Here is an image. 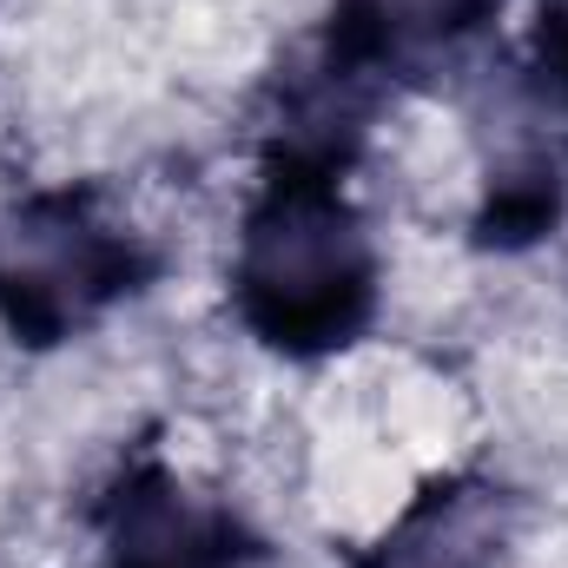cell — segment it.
<instances>
[{"instance_id": "obj_1", "label": "cell", "mask_w": 568, "mask_h": 568, "mask_svg": "<svg viewBox=\"0 0 568 568\" xmlns=\"http://www.w3.org/2000/svg\"><path fill=\"white\" fill-rule=\"evenodd\" d=\"M384 304V258L337 172L265 165L239 245H232V311L239 324L297 364L351 351Z\"/></svg>"}, {"instance_id": "obj_2", "label": "cell", "mask_w": 568, "mask_h": 568, "mask_svg": "<svg viewBox=\"0 0 568 568\" xmlns=\"http://www.w3.org/2000/svg\"><path fill=\"white\" fill-rule=\"evenodd\" d=\"M165 272L93 185H40L0 205V331L27 351H53L93 331L113 304Z\"/></svg>"}, {"instance_id": "obj_3", "label": "cell", "mask_w": 568, "mask_h": 568, "mask_svg": "<svg viewBox=\"0 0 568 568\" xmlns=\"http://www.w3.org/2000/svg\"><path fill=\"white\" fill-rule=\"evenodd\" d=\"M100 568H252L258 536L219 496H199L165 456H133L93 503Z\"/></svg>"}, {"instance_id": "obj_4", "label": "cell", "mask_w": 568, "mask_h": 568, "mask_svg": "<svg viewBox=\"0 0 568 568\" xmlns=\"http://www.w3.org/2000/svg\"><path fill=\"white\" fill-rule=\"evenodd\" d=\"M516 542V496L483 469L429 476L357 549V568H503Z\"/></svg>"}, {"instance_id": "obj_5", "label": "cell", "mask_w": 568, "mask_h": 568, "mask_svg": "<svg viewBox=\"0 0 568 568\" xmlns=\"http://www.w3.org/2000/svg\"><path fill=\"white\" fill-rule=\"evenodd\" d=\"M489 13L496 0H337L317 47L351 73H364L371 87L397 93V80L469 47L489 27Z\"/></svg>"}, {"instance_id": "obj_6", "label": "cell", "mask_w": 568, "mask_h": 568, "mask_svg": "<svg viewBox=\"0 0 568 568\" xmlns=\"http://www.w3.org/2000/svg\"><path fill=\"white\" fill-rule=\"evenodd\" d=\"M529 67H536L542 100H568V0H536Z\"/></svg>"}]
</instances>
